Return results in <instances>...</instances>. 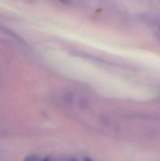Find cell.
Returning a JSON list of instances; mask_svg holds the SVG:
<instances>
[]
</instances>
